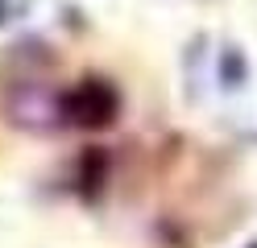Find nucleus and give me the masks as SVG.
<instances>
[{"mask_svg":"<svg viewBox=\"0 0 257 248\" xmlns=\"http://www.w3.org/2000/svg\"><path fill=\"white\" fill-rule=\"evenodd\" d=\"M116 112H120V95L108 79H83L54 104V116L71 128H104L116 120Z\"/></svg>","mask_w":257,"mask_h":248,"instance_id":"1","label":"nucleus"}]
</instances>
